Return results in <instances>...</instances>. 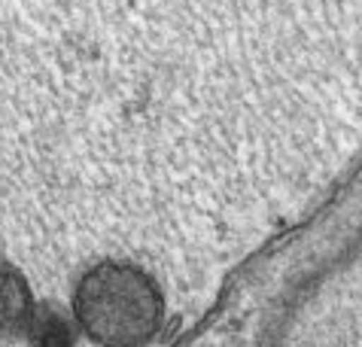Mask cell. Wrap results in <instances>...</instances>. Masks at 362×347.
<instances>
[{"instance_id": "2", "label": "cell", "mask_w": 362, "mask_h": 347, "mask_svg": "<svg viewBox=\"0 0 362 347\" xmlns=\"http://www.w3.org/2000/svg\"><path fill=\"white\" fill-rule=\"evenodd\" d=\"M37 317L31 283L13 262L0 259V339L28 335Z\"/></svg>"}, {"instance_id": "1", "label": "cell", "mask_w": 362, "mask_h": 347, "mask_svg": "<svg viewBox=\"0 0 362 347\" xmlns=\"http://www.w3.org/2000/svg\"><path fill=\"white\" fill-rule=\"evenodd\" d=\"M74 317L104 347H144L162 323V295L134 265L98 262L74 290Z\"/></svg>"}]
</instances>
